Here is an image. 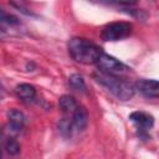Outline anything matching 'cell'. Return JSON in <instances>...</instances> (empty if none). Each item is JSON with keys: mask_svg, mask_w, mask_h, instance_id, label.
<instances>
[{"mask_svg": "<svg viewBox=\"0 0 159 159\" xmlns=\"http://www.w3.org/2000/svg\"><path fill=\"white\" fill-rule=\"evenodd\" d=\"M93 78L97 83L106 87L119 101H129L135 93V86L114 75H109L98 70L93 73Z\"/></svg>", "mask_w": 159, "mask_h": 159, "instance_id": "6da1fadb", "label": "cell"}, {"mask_svg": "<svg viewBox=\"0 0 159 159\" xmlns=\"http://www.w3.org/2000/svg\"><path fill=\"white\" fill-rule=\"evenodd\" d=\"M68 52L76 62L83 65L97 63L98 58L103 53L96 43L83 37H72L68 41Z\"/></svg>", "mask_w": 159, "mask_h": 159, "instance_id": "7a4b0ae2", "label": "cell"}, {"mask_svg": "<svg viewBox=\"0 0 159 159\" xmlns=\"http://www.w3.org/2000/svg\"><path fill=\"white\" fill-rule=\"evenodd\" d=\"M132 24L125 21H117L106 25L101 32L103 41H119L132 34Z\"/></svg>", "mask_w": 159, "mask_h": 159, "instance_id": "3957f363", "label": "cell"}, {"mask_svg": "<svg viewBox=\"0 0 159 159\" xmlns=\"http://www.w3.org/2000/svg\"><path fill=\"white\" fill-rule=\"evenodd\" d=\"M99 68V71L102 72H106V73H109V75H120V73H124L127 71H129L130 68L124 65L123 62H120L119 60H117L116 57L113 56H109L107 53H102L101 57L98 58L97 63H96Z\"/></svg>", "mask_w": 159, "mask_h": 159, "instance_id": "277c9868", "label": "cell"}, {"mask_svg": "<svg viewBox=\"0 0 159 159\" xmlns=\"http://www.w3.org/2000/svg\"><path fill=\"white\" fill-rule=\"evenodd\" d=\"M135 89H138L143 96L149 98L159 97V81L157 80H139L135 83Z\"/></svg>", "mask_w": 159, "mask_h": 159, "instance_id": "5b68a950", "label": "cell"}, {"mask_svg": "<svg viewBox=\"0 0 159 159\" xmlns=\"http://www.w3.org/2000/svg\"><path fill=\"white\" fill-rule=\"evenodd\" d=\"M129 119L137 125L138 129L140 130H147V129H150L154 124V118L152 114L149 113H145V112H142V111H135V112H132L129 114Z\"/></svg>", "mask_w": 159, "mask_h": 159, "instance_id": "8992f818", "label": "cell"}, {"mask_svg": "<svg viewBox=\"0 0 159 159\" xmlns=\"http://www.w3.org/2000/svg\"><path fill=\"white\" fill-rule=\"evenodd\" d=\"M71 123H72V132L73 133L82 132L87 127V123H88L87 111L83 107H77V109L72 113Z\"/></svg>", "mask_w": 159, "mask_h": 159, "instance_id": "52a82bcc", "label": "cell"}, {"mask_svg": "<svg viewBox=\"0 0 159 159\" xmlns=\"http://www.w3.org/2000/svg\"><path fill=\"white\" fill-rule=\"evenodd\" d=\"M9 118V127L11 132H20L25 124V116L21 111L16 108H11L7 112Z\"/></svg>", "mask_w": 159, "mask_h": 159, "instance_id": "ba28073f", "label": "cell"}, {"mask_svg": "<svg viewBox=\"0 0 159 159\" xmlns=\"http://www.w3.org/2000/svg\"><path fill=\"white\" fill-rule=\"evenodd\" d=\"M15 93L22 101H32L36 97V89L32 84L29 83H20L15 87Z\"/></svg>", "mask_w": 159, "mask_h": 159, "instance_id": "9c48e42d", "label": "cell"}, {"mask_svg": "<svg viewBox=\"0 0 159 159\" xmlns=\"http://www.w3.org/2000/svg\"><path fill=\"white\" fill-rule=\"evenodd\" d=\"M58 107L65 113H73L77 109V102L76 99L70 94H63L58 99Z\"/></svg>", "mask_w": 159, "mask_h": 159, "instance_id": "30bf717a", "label": "cell"}, {"mask_svg": "<svg viewBox=\"0 0 159 159\" xmlns=\"http://www.w3.org/2000/svg\"><path fill=\"white\" fill-rule=\"evenodd\" d=\"M68 86L72 89L78 91V92H84V89H86L84 80H83V77L80 73H72L68 77Z\"/></svg>", "mask_w": 159, "mask_h": 159, "instance_id": "8fae6325", "label": "cell"}, {"mask_svg": "<svg viewBox=\"0 0 159 159\" xmlns=\"http://www.w3.org/2000/svg\"><path fill=\"white\" fill-rule=\"evenodd\" d=\"M4 149L9 155H16L20 153V145L14 138H6L4 140Z\"/></svg>", "mask_w": 159, "mask_h": 159, "instance_id": "7c38bea8", "label": "cell"}, {"mask_svg": "<svg viewBox=\"0 0 159 159\" xmlns=\"http://www.w3.org/2000/svg\"><path fill=\"white\" fill-rule=\"evenodd\" d=\"M58 129L61 132V134L63 137H70L73 132H72V123H71V118H62L58 123Z\"/></svg>", "mask_w": 159, "mask_h": 159, "instance_id": "4fadbf2b", "label": "cell"}, {"mask_svg": "<svg viewBox=\"0 0 159 159\" xmlns=\"http://www.w3.org/2000/svg\"><path fill=\"white\" fill-rule=\"evenodd\" d=\"M1 22L7 24L9 26H15L19 25V20L16 16L11 15V14H6L4 10H1Z\"/></svg>", "mask_w": 159, "mask_h": 159, "instance_id": "5bb4252c", "label": "cell"}, {"mask_svg": "<svg viewBox=\"0 0 159 159\" xmlns=\"http://www.w3.org/2000/svg\"><path fill=\"white\" fill-rule=\"evenodd\" d=\"M11 5L14 6V7H16L20 12H22V14H25V15H27V16H34V12L32 11H30L29 9H26V7H24L22 6V4H16V2H11Z\"/></svg>", "mask_w": 159, "mask_h": 159, "instance_id": "9a60e30c", "label": "cell"}]
</instances>
